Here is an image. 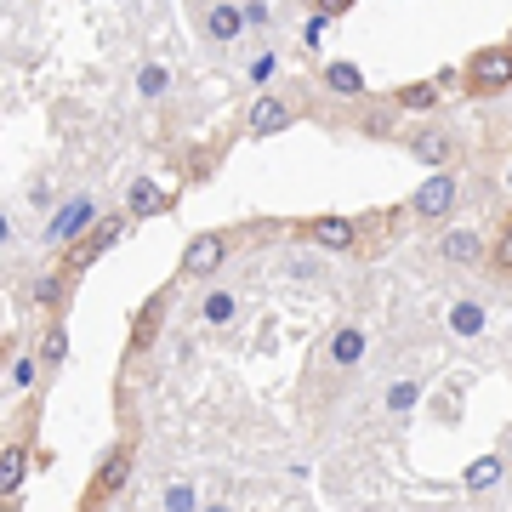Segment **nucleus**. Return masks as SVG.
Masks as SVG:
<instances>
[{
	"instance_id": "f257e3e1",
	"label": "nucleus",
	"mask_w": 512,
	"mask_h": 512,
	"mask_svg": "<svg viewBox=\"0 0 512 512\" xmlns=\"http://www.w3.org/2000/svg\"><path fill=\"white\" fill-rule=\"evenodd\" d=\"M461 92H467V97H501V92H512V35L495 40V46H478V52L461 63Z\"/></svg>"
},
{
	"instance_id": "f03ea898",
	"label": "nucleus",
	"mask_w": 512,
	"mask_h": 512,
	"mask_svg": "<svg viewBox=\"0 0 512 512\" xmlns=\"http://www.w3.org/2000/svg\"><path fill=\"white\" fill-rule=\"evenodd\" d=\"M126 234H131V217H126V211H103V217H97L92 228L74 239L69 251H63V268H69V274L80 279L86 268H97V262H103V256H109Z\"/></svg>"
},
{
	"instance_id": "7ed1b4c3",
	"label": "nucleus",
	"mask_w": 512,
	"mask_h": 512,
	"mask_svg": "<svg viewBox=\"0 0 512 512\" xmlns=\"http://www.w3.org/2000/svg\"><path fill=\"white\" fill-rule=\"evenodd\" d=\"M302 92H256L251 97V114H245V137H279V131H291L302 120Z\"/></svg>"
},
{
	"instance_id": "20e7f679",
	"label": "nucleus",
	"mask_w": 512,
	"mask_h": 512,
	"mask_svg": "<svg viewBox=\"0 0 512 512\" xmlns=\"http://www.w3.org/2000/svg\"><path fill=\"white\" fill-rule=\"evenodd\" d=\"M461 205V171H433L427 183H416V194L404 200L410 222H444Z\"/></svg>"
},
{
	"instance_id": "39448f33",
	"label": "nucleus",
	"mask_w": 512,
	"mask_h": 512,
	"mask_svg": "<svg viewBox=\"0 0 512 512\" xmlns=\"http://www.w3.org/2000/svg\"><path fill=\"white\" fill-rule=\"evenodd\" d=\"M399 148H404V154H416L421 165H433V171H450V160H456L461 137L444 126V120H427V126L399 131Z\"/></svg>"
},
{
	"instance_id": "423d86ee",
	"label": "nucleus",
	"mask_w": 512,
	"mask_h": 512,
	"mask_svg": "<svg viewBox=\"0 0 512 512\" xmlns=\"http://www.w3.org/2000/svg\"><path fill=\"white\" fill-rule=\"evenodd\" d=\"M228 251H234V234H228V228L194 234V239L183 245V274H188V279H217L222 262H228Z\"/></svg>"
},
{
	"instance_id": "0eeeda50",
	"label": "nucleus",
	"mask_w": 512,
	"mask_h": 512,
	"mask_svg": "<svg viewBox=\"0 0 512 512\" xmlns=\"http://www.w3.org/2000/svg\"><path fill=\"white\" fill-rule=\"evenodd\" d=\"M296 234L308 239V245H319V251H330V256L359 251V217H302Z\"/></svg>"
},
{
	"instance_id": "6e6552de",
	"label": "nucleus",
	"mask_w": 512,
	"mask_h": 512,
	"mask_svg": "<svg viewBox=\"0 0 512 512\" xmlns=\"http://www.w3.org/2000/svg\"><path fill=\"white\" fill-rule=\"evenodd\" d=\"M92 222H97V200H92V194H74V200L63 205V211H57L52 222H46V245H57V251H69V245H74L80 234H86Z\"/></svg>"
},
{
	"instance_id": "1a4fd4ad",
	"label": "nucleus",
	"mask_w": 512,
	"mask_h": 512,
	"mask_svg": "<svg viewBox=\"0 0 512 512\" xmlns=\"http://www.w3.org/2000/svg\"><path fill=\"white\" fill-rule=\"evenodd\" d=\"M313 80H319V86H325L336 103H370V80L353 69V63H342V57L319 63V69H313Z\"/></svg>"
},
{
	"instance_id": "9d476101",
	"label": "nucleus",
	"mask_w": 512,
	"mask_h": 512,
	"mask_svg": "<svg viewBox=\"0 0 512 512\" xmlns=\"http://www.w3.org/2000/svg\"><path fill=\"white\" fill-rule=\"evenodd\" d=\"M171 205H177V194H171V188H160L154 177H137V183L126 188V205H120V211H126L131 222H154V217H165Z\"/></svg>"
},
{
	"instance_id": "9b49d317",
	"label": "nucleus",
	"mask_w": 512,
	"mask_h": 512,
	"mask_svg": "<svg viewBox=\"0 0 512 512\" xmlns=\"http://www.w3.org/2000/svg\"><path fill=\"white\" fill-rule=\"evenodd\" d=\"M200 23H205V40H217V46H234V40L251 29V18H245V0H211Z\"/></svg>"
},
{
	"instance_id": "f8f14e48",
	"label": "nucleus",
	"mask_w": 512,
	"mask_h": 512,
	"mask_svg": "<svg viewBox=\"0 0 512 512\" xmlns=\"http://www.w3.org/2000/svg\"><path fill=\"white\" fill-rule=\"evenodd\" d=\"M35 473V444L29 439H12L6 450H0V495L18 507V495H23V478Z\"/></svg>"
},
{
	"instance_id": "ddd939ff",
	"label": "nucleus",
	"mask_w": 512,
	"mask_h": 512,
	"mask_svg": "<svg viewBox=\"0 0 512 512\" xmlns=\"http://www.w3.org/2000/svg\"><path fill=\"white\" fill-rule=\"evenodd\" d=\"M131 444H114L109 456H103V467H97V478H92V495H86V501H92V507H103V501H109V495H120L126 490V478H131Z\"/></svg>"
},
{
	"instance_id": "4468645a",
	"label": "nucleus",
	"mask_w": 512,
	"mask_h": 512,
	"mask_svg": "<svg viewBox=\"0 0 512 512\" xmlns=\"http://www.w3.org/2000/svg\"><path fill=\"white\" fill-rule=\"evenodd\" d=\"M439 256L450 262V268H478V262H490V239L473 234V228H444Z\"/></svg>"
},
{
	"instance_id": "2eb2a0df",
	"label": "nucleus",
	"mask_w": 512,
	"mask_h": 512,
	"mask_svg": "<svg viewBox=\"0 0 512 512\" xmlns=\"http://www.w3.org/2000/svg\"><path fill=\"white\" fill-rule=\"evenodd\" d=\"M330 365L336 370H353V365H365V353H370V330L365 325H336L330 330Z\"/></svg>"
},
{
	"instance_id": "dca6fc26",
	"label": "nucleus",
	"mask_w": 512,
	"mask_h": 512,
	"mask_svg": "<svg viewBox=\"0 0 512 512\" xmlns=\"http://www.w3.org/2000/svg\"><path fill=\"white\" fill-rule=\"evenodd\" d=\"M439 97H444L439 80H404V86L387 92V103H393L399 114H433V109H439Z\"/></svg>"
},
{
	"instance_id": "f3484780",
	"label": "nucleus",
	"mask_w": 512,
	"mask_h": 512,
	"mask_svg": "<svg viewBox=\"0 0 512 512\" xmlns=\"http://www.w3.org/2000/svg\"><path fill=\"white\" fill-rule=\"evenodd\" d=\"M404 211H370V217H359V251L382 256L387 245H393V228H399Z\"/></svg>"
},
{
	"instance_id": "a211bd4d",
	"label": "nucleus",
	"mask_w": 512,
	"mask_h": 512,
	"mask_svg": "<svg viewBox=\"0 0 512 512\" xmlns=\"http://www.w3.org/2000/svg\"><path fill=\"white\" fill-rule=\"evenodd\" d=\"M160 319H165V291H154V296H148V308L131 319V353L154 348V336H160Z\"/></svg>"
},
{
	"instance_id": "6ab92c4d",
	"label": "nucleus",
	"mask_w": 512,
	"mask_h": 512,
	"mask_svg": "<svg viewBox=\"0 0 512 512\" xmlns=\"http://www.w3.org/2000/svg\"><path fill=\"white\" fill-rule=\"evenodd\" d=\"M40 365H46V376H57V370H63V359H69V325H63V319H52V330H46V336H40Z\"/></svg>"
},
{
	"instance_id": "aec40b11",
	"label": "nucleus",
	"mask_w": 512,
	"mask_h": 512,
	"mask_svg": "<svg viewBox=\"0 0 512 512\" xmlns=\"http://www.w3.org/2000/svg\"><path fill=\"white\" fill-rule=\"evenodd\" d=\"M501 473H507V456H495V450H490V456H478L473 461V467H467V473H461V490H490V484H501Z\"/></svg>"
},
{
	"instance_id": "412c9836",
	"label": "nucleus",
	"mask_w": 512,
	"mask_h": 512,
	"mask_svg": "<svg viewBox=\"0 0 512 512\" xmlns=\"http://www.w3.org/2000/svg\"><path fill=\"white\" fill-rule=\"evenodd\" d=\"M69 291H74V274H69V268H57V274L35 279V302H40V308H52V319H57V308L69 302Z\"/></svg>"
},
{
	"instance_id": "4be33fe9",
	"label": "nucleus",
	"mask_w": 512,
	"mask_h": 512,
	"mask_svg": "<svg viewBox=\"0 0 512 512\" xmlns=\"http://www.w3.org/2000/svg\"><path fill=\"white\" fill-rule=\"evenodd\" d=\"M200 319H205L211 330H217V325H234V319H239V296H234V291H222V285H217V291H205Z\"/></svg>"
},
{
	"instance_id": "5701e85b",
	"label": "nucleus",
	"mask_w": 512,
	"mask_h": 512,
	"mask_svg": "<svg viewBox=\"0 0 512 512\" xmlns=\"http://www.w3.org/2000/svg\"><path fill=\"white\" fill-rule=\"evenodd\" d=\"M165 86H171L165 63H160V57H143V69H137V92H143V103H160Z\"/></svg>"
},
{
	"instance_id": "b1692460",
	"label": "nucleus",
	"mask_w": 512,
	"mask_h": 512,
	"mask_svg": "<svg viewBox=\"0 0 512 512\" xmlns=\"http://www.w3.org/2000/svg\"><path fill=\"white\" fill-rule=\"evenodd\" d=\"M40 376H46L40 353H18V359H12V376H6V387H12V393H35Z\"/></svg>"
},
{
	"instance_id": "393cba45",
	"label": "nucleus",
	"mask_w": 512,
	"mask_h": 512,
	"mask_svg": "<svg viewBox=\"0 0 512 512\" xmlns=\"http://www.w3.org/2000/svg\"><path fill=\"white\" fill-rule=\"evenodd\" d=\"M450 330H456V336H484V302L461 296L456 308H450Z\"/></svg>"
},
{
	"instance_id": "a878e982",
	"label": "nucleus",
	"mask_w": 512,
	"mask_h": 512,
	"mask_svg": "<svg viewBox=\"0 0 512 512\" xmlns=\"http://www.w3.org/2000/svg\"><path fill=\"white\" fill-rule=\"evenodd\" d=\"M421 399V376H399V382L387 387V416H410Z\"/></svg>"
},
{
	"instance_id": "bb28decb",
	"label": "nucleus",
	"mask_w": 512,
	"mask_h": 512,
	"mask_svg": "<svg viewBox=\"0 0 512 512\" xmlns=\"http://www.w3.org/2000/svg\"><path fill=\"white\" fill-rule=\"evenodd\" d=\"M160 507L165 512H200V490H194L188 478H171V484L160 490Z\"/></svg>"
},
{
	"instance_id": "cd10ccee",
	"label": "nucleus",
	"mask_w": 512,
	"mask_h": 512,
	"mask_svg": "<svg viewBox=\"0 0 512 512\" xmlns=\"http://www.w3.org/2000/svg\"><path fill=\"white\" fill-rule=\"evenodd\" d=\"M274 74H279V52H256L251 69H245V80H251L256 92H268V86H274Z\"/></svg>"
},
{
	"instance_id": "c85d7f7f",
	"label": "nucleus",
	"mask_w": 512,
	"mask_h": 512,
	"mask_svg": "<svg viewBox=\"0 0 512 512\" xmlns=\"http://www.w3.org/2000/svg\"><path fill=\"white\" fill-rule=\"evenodd\" d=\"M490 268L495 274H512V217L501 222V239H490Z\"/></svg>"
},
{
	"instance_id": "c756f323",
	"label": "nucleus",
	"mask_w": 512,
	"mask_h": 512,
	"mask_svg": "<svg viewBox=\"0 0 512 512\" xmlns=\"http://www.w3.org/2000/svg\"><path fill=\"white\" fill-rule=\"evenodd\" d=\"M245 18H251V29H268L274 23V6L268 0H245Z\"/></svg>"
},
{
	"instance_id": "7c9ffc66",
	"label": "nucleus",
	"mask_w": 512,
	"mask_h": 512,
	"mask_svg": "<svg viewBox=\"0 0 512 512\" xmlns=\"http://www.w3.org/2000/svg\"><path fill=\"white\" fill-rule=\"evenodd\" d=\"M353 6H359V0H313V12H325L330 23L342 18V12H353Z\"/></svg>"
},
{
	"instance_id": "2f4dec72",
	"label": "nucleus",
	"mask_w": 512,
	"mask_h": 512,
	"mask_svg": "<svg viewBox=\"0 0 512 512\" xmlns=\"http://www.w3.org/2000/svg\"><path fill=\"white\" fill-rule=\"evenodd\" d=\"M325 29H330V18H325V12H313L308 29H302V40H308V46H319V40H325Z\"/></svg>"
},
{
	"instance_id": "473e14b6",
	"label": "nucleus",
	"mask_w": 512,
	"mask_h": 512,
	"mask_svg": "<svg viewBox=\"0 0 512 512\" xmlns=\"http://www.w3.org/2000/svg\"><path fill=\"white\" fill-rule=\"evenodd\" d=\"M501 183H507V188H512V160H507V171H501Z\"/></svg>"
},
{
	"instance_id": "72a5a7b5",
	"label": "nucleus",
	"mask_w": 512,
	"mask_h": 512,
	"mask_svg": "<svg viewBox=\"0 0 512 512\" xmlns=\"http://www.w3.org/2000/svg\"><path fill=\"white\" fill-rule=\"evenodd\" d=\"M200 512H234V507H222V501H217V507H200Z\"/></svg>"
},
{
	"instance_id": "f704fd0d",
	"label": "nucleus",
	"mask_w": 512,
	"mask_h": 512,
	"mask_svg": "<svg viewBox=\"0 0 512 512\" xmlns=\"http://www.w3.org/2000/svg\"><path fill=\"white\" fill-rule=\"evenodd\" d=\"M359 512H376V507H359Z\"/></svg>"
}]
</instances>
